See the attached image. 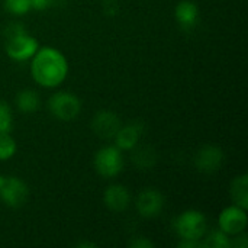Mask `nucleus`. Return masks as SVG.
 <instances>
[{
    "label": "nucleus",
    "mask_w": 248,
    "mask_h": 248,
    "mask_svg": "<svg viewBox=\"0 0 248 248\" xmlns=\"http://www.w3.org/2000/svg\"><path fill=\"white\" fill-rule=\"evenodd\" d=\"M31 74L36 84L45 89L58 87L68 74L65 55L52 46H39L31 58Z\"/></svg>",
    "instance_id": "1"
},
{
    "label": "nucleus",
    "mask_w": 248,
    "mask_h": 248,
    "mask_svg": "<svg viewBox=\"0 0 248 248\" xmlns=\"http://www.w3.org/2000/svg\"><path fill=\"white\" fill-rule=\"evenodd\" d=\"M174 227L182 240L202 241L208 230V221L201 211L187 209L177 217Z\"/></svg>",
    "instance_id": "2"
},
{
    "label": "nucleus",
    "mask_w": 248,
    "mask_h": 248,
    "mask_svg": "<svg viewBox=\"0 0 248 248\" xmlns=\"http://www.w3.org/2000/svg\"><path fill=\"white\" fill-rule=\"evenodd\" d=\"M39 42L35 36L26 33L22 28L17 31H13L7 36L6 42V54L13 61H26L33 57V54L38 51Z\"/></svg>",
    "instance_id": "3"
},
{
    "label": "nucleus",
    "mask_w": 248,
    "mask_h": 248,
    "mask_svg": "<svg viewBox=\"0 0 248 248\" xmlns=\"http://www.w3.org/2000/svg\"><path fill=\"white\" fill-rule=\"evenodd\" d=\"M48 109L54 118L62 122L76 119L81 110L80 99L70 92H57L48 100Z\"/></svg>",
    "instance_id": "4"
},
{
    "label": "nucleus",
    "mask_w": 248,
    "mask_h": 248,
    "mask_svg": "<svg viewBox=\"0 0 248 248\" xmlns=\"http://www.w3.org/2000/svg\"><path fill=\"white\" fill-rule=\"evenodd\" d=\"M29 198L28 185L13 176H0V201L9 208H22Z\"/></svg>",
    "instance_id": "5"
},
{
    "label": "nucleus",
    "mask_w": 248,
    "mask_h": 248,
    "mask_svg": "<svg viewBox=\"0 0 248 248\" xmlns=\"http://www.w3.org/2000/svg\"><path fill=\"white\" fill-rule=\"evenodd\" d=\"M93 166L97 174L105 179L116 177L124 169V157L118 147H103L100 148L93 158Z\"/></svg>",
    "instance_id": "6"
},
{
    "label": "nucleus",
    "mask_w": 248,
    "mask_h": 248,
    "mask_svg": "<svg viewBox=\"0 0 248 248\" xmlns=\"http://www.w3.org/2000/svg\"><path fill=\"white\" fill-rule=\"evenodd\" d=\"M248 224L247 209L232 205L225 208L218 218V227L230 237H235L246 231Z\"/></svg>",
    "instance_id": "7"
},
{
    "label": "nucleus",
    "mask_w": 248,
    "mask_h": 248,
    "mask_svg": "<svg viewBox=\"0 0 248 248\" xmlns=\"http://www.w3.org/2000/svg\"><path fill=\"white\" fill-rule=\"evenodd\" d=\"M225 161L224 151L217 145L202 147L195 157V166L202 173H215L218 171Z\"/></svg>",
    "instance_id": "8"
},
{
    "label": "nucleus",
    "mask_w": 248,
    "mask_h": 248,
    "mask_svg": "<svg viewBox=\"0 0 248 248\" xmlns=\"http://www.w3.org/2000/svg\"><path fill=\"white\" fill-rule=\"evenodd\" d=\"M137 211L144 218H155L164 208V198L155 189H145L137 198Z\"/></svg>",
    "instance_id": "9"
},
{
    "label": "nucleus",
    "mask_w": 248,
    "mask_h": 248,
    "mask_svg": "<svg viewBox=\"0 0 248 248\" xmlns=\"http://www.w3.org/2000/svg\"><path fill=\"white\" fill-rule=\"evenodd\" d=\"M121 119L116 113L109 110H100L92 119V129L100 138H113L118 129L121 128Z\"/></svg>",
    "instance_id": "10"
},
{
    "label": "nucleus",
    "mask_w": 248,
    "mask_h": 248,
    "mask_svg": "<svg viewBox=\"0 0 248 248\" xmlns=\"http://www.w3.org/2000/svg\"><path fill=\"white\" fill-rule=\"evenodd\" d=\"M103 202L105 206L112 212H124L128 209L131 203V195L129 190L122 185H112L106 187L103 193Z\"/></svg>",
    "instance_id": "11"
},
{
    "label": "nucleus",
    "mask_w": 248,
    "mask_h": 248,
    "mask_svg": "<svg viewBox=\"0 0 248 248\" xmlns=\"http://www.w3.org/2000/svg\"><path fill=\"white\" fill-rule=\"evenodd\" d=\"M142 134V126L140 124H131L121 126L118 132L115 134V147H118L121 151H129L137 147L140 138Z\"/></svg>",
    "instance_id": "12"
},
{
    "label": "nucleus",
    "mask_w": 248,
    "mask_h": 248,
    "mask_svg": "<svg viewBox=\"0 0 248 248\" xmlns=\"http://www.w3.org/2000/svg\"><path fill=\"white\" fill-rule=\"evenodd\" d=\"M176 20L183 28H193L199 19V7L192 0H182L174 9Z\"/></svg>",
    "instance_id": "13"
},
{
    "label": "nucleus",
    "mask_w": 248,
    "mask_h": 248,
    "mask_svg": "<svg viewBox=\"0 0 248 248\" xmlns=\"http://www.w3.org/2000/svg\"><path fill=\"white\" fill-rule=\"evenodd\" d=\"M231 199L234 205L241 206L244 209L248 208V174L237 176L231 183Z\"/></svg>",
    "instance_id": "14"
},
{
    "label": "nucleus",
    "mask_w": 248,
    "mask_h": 248,
    "mask_svg": "<svg viewBox=\"0 0 248 248\" xmlns=\"http://www.w3.org/2000/svg\"><path fill=\"white\" fill-rule=\"evenodd\" d=\"M39 94L35 90L25 89L20 90L16 96V106L22 113H33L39 109Z\"/></svg>",
    "instance_id": "15"
},
{
    "label": "nucleus",
    "mask_w": 248,
    "mask_h": 248,
    "mask_svg": "<svg viewBox=\"0 0 248 248\" xmlns=\"http://www.w3.org/2000/svg\"><path fill=\"white\" fill-rule=\"evenodd\" d=\"M17 145L10 132H0V161H7L16 154Z\"/></svg>",
    "instance_id": "16"
},
{
    "label": "nucleus",
    "mask_w": 248,
    "mask_h": 248,
    "mask_svg": "<svg viewBox=\"0 0 248 248\" xmlns=\"http://www.w3.org/2000/svg\"><path fill=\"white\" fill-rule=\"evenodd\" d=\"M202 244L206 248H231V237L221 230H217L211 232Z\"/></svg>",
    "instance_id": "17"
},
{
    "label": "nucleus",
    "mask_w": 248,
    "mask_h": 248,
    "mask_svg": "<svg viewBox=\"0 0 248 248\" xmlns=\"http://www.w3.org/2000/svg\"><path fill=\"white\" fill-rule=\"evenodd\" d=\"M13 128V113L6 102H0V132H10Z\"/></svg>",
    "instance_id": "18"
},
{
    "label": "nucleus",
    "mask_w": 248,
    "mask_h": 248,
    "mask_svg": "<svg viewBox=\"0 0 248 248\" xmlns=\"http://www.w3.org/2000/svg\"><path fill=\"white\" fill-rule=\"evenodd\" d=\"M4 7L9 13L17 16L25 15L32 9L31 0H4Z\"/></svg>",
    "instance_id": "19"
},
{
    "label": "nucleus",
    "mask_w": 248,
    "mask_h": 248,
    "mask_svg": "<svg viewBox=\"0 0 248 248\" xmlns=\"http://www.w3.org/2000/svg\"><path fill=\"white\" fill-rule=\"evenodd\" d=\"M129 246L134 248H151L154 247V244L150 241V240H147V238H144V237H138V238H135V240H132L131 243H129Z\"/></svg>",
    "instance_id": "20"
},
{
    "label": "nucleus",
    "mask_w": 248,
    "mask_h": 248,
    "mask_svg": "<svg viewBox=\"0 0 248 248\" xmlns=\"http://www.w3.org/2000/svg\"><path fill=\"white\" fill-rule=\"evenodd\" d=\"M31 6L35 10H45L51 6V0H31Z\"/></svg>",
    "instance_id": "21"
},
{
    "label": "nucleus",
    "mask_w": 248,
    "mask_h": 248,
    "mask_svg": "<svg viewBox=\"0 0 248 248\" xmlns=\"http://www.w3.org/2000/svg\"><path fill=\"white\" fill-rule=\"evenodd\" d=\"M179 247L180 248H199L203 247L202 241H195V240H182L179 243Z\"/></svg>",
    "instance_id": "22"
},
{
    "label": "nucleus",
    "mask_w": 248,
    "mask_h": 248,
    "mask_svg": "<svg viewBox=\"0 0 248 248\" xmlns=\"http://www.w3.org/2000/svg\"><path fill=\"white\" fill-rule=\"evenodd\" d=\"M78 247H96L94 244H89V243H81L78 244Z\"/></svg>",
    "instance_id": "23"
}]
</instances>
